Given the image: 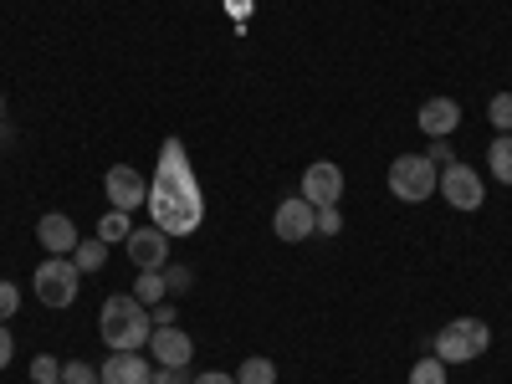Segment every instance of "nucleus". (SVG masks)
<instances>
[{
    "instance_id": "7",
    "label": "nucleus",
    "mask_w": 512,
    "mask_h": 384,
    "mask_svg": "<svg viewBox=\"0 0 512 384\" xmlns=\"http://www.w3.org/2000/svg\"><path fill=\"white\" fill-rule=\"evenodd\" d=\"M272 231H277V241H308V236H318V205H308L303 195H287L277 205V216H272Z\"/></svg>"
},
{
    "instance_id": "20",
    "label": "nucleus",
    "mask_w": 512,
    "mask_h": 384,
    "mask_svg": "<svg viewBox=\"0 0 512 384\" xmlns=\"http://www.w3.org/2000/svg\"><path fill=\"white\" fill-rule=\"evenodd\" d=\"M62 384H103V374L88 359H62Z\"/></svg>"
},
{
    "instance_id": "6",
    "label": "nucleus",
    "mask_w": 512,
    "mask_h": 384,
    "mask_svg": "<svg viewBox=\"0 0 512 384\" xmlns=\"http://www.w3.org/2000/svg\"><path fill=\"white\" fill-rule=\"evenodd\" d=\"M103 195H108V210H123V216H134L139 205H149V180L139 175L134 164H113L103 175Z\"/></svg>"
},
{
    "instance_id": "1",
    "label": "nucleus",
    "mask_w": 512,
    "mask_h": 384,
    "mask_svg": "<svg viewBox=\"0 0 512 384\" xmlns=\"http://www.w3.org/2000/svg\"><path fill=\"white\" fill-rule=\"evenodd\" d=\"M149 210H154V226L164 236H190L205 221V200H200V185L190 175V154H185L180 139H164V149H159V175L149 185Z\"/></svg>"
},
{
    "instance_id": "31",
    "label": "nucleus",
    "mask_w": 512,
    "mask_h": 384,
    "mask_svg": "<svg viewBox=\"0 0 512 384\" xmlns=\"http://www.w3.org/2000/svg\"><path fill=\"white\" fill-rule=\"evenodd\" d=\"M195 384H236V374H195Z\"/></svg>"
},
{
    "instance_id": "33",
    "label": "nucleus",
    "mask_w": 512,
    "mask_h": 384,
    "mask_svg": "<svg viewBox=\"0 0 512 384\" xmlns=\"http://www.w3.org/2000/svg\"><path fill=\"white\" fill-rule=\"evenodd\" d=\"M57 384H62V379H57Z\"/></svg>"
},
{
    "instance_id": "25",
    "label": "nucleus",
    "mask_w": 512,
    "mask_h": 384,
    "mask_svg": "<svg viewBox=\"0 0 512 384\" xmlns=\"http://www.w3.org/2000/svg\"><path fill=\"white\" fill-rule=\"evenodd\" d=\"M16 308H21V292H16V282H0V323L16 318Z\"/></svg>"
},
{
    "instance_id": "29",
    "label": "nucleus",
    "mask_w": 512,
    "mask_h": 384,
    "mask_svg": "<svg viewBox=\"0 0 512 384\" xmlns=\"http://www.w3.org/2000/svg\"><path fill=\"white\" fill-rule=\"evenodd\" d=\"M16 359V338H11V323H0V369Z\"/></svg>"
},
{
    "instance_id": "9",
    "label": "nucleus",
    "mask_w": 512,
    "mask_h": 384,
    "mask_svg": "<svg viewBox=\"0 0 512 384\" xmlns=\"http://www.w3.org/2000/svg\"><path fill=\"white\" fill-rule=\"evenodd\" d=\"M303 200L308 205H338L344 200V169L338 164H328V159H318V164H308L303 169Z\"/></svg>"
},
{
    "instance_id": "15",
    "label": "nucleus",
    "mask_w": 512,
    "mask_h": 384,
    "mask_svg": "<svg viewBox=\"0 0 512 384\" xmlns=\"http://www.w3.org/2000/svg\"><path fill=\"white\" fill-rule=\"evenodd\" d=\"M487 169H492V180L512 185V134H497L492 149H487Z\"/></svg>"
},
{
    "instance_id": "24",
    "label": "nucleus",
    "mask_w": 512,
    "mask_h": 384,
    "mask_svg": "<svg viewBox=\"0 0 512 384\" xmlns=\"http://www.w3.org/2000/svg\"><path fill=\"white\" fill-rule=\"evenodd\" d=\"M190 282H195V272H190V267H164V287L175 292V297H180V292H190Z\"/></svg>"
},
{
    "instance_id": "26",
    "label": "nucleus",
    "mask_w": 512,
    "mask_h": 384,
    "mask_svg": "<svg viewBox=\"0 0 512 384\" xmlns=\"http://www.w3.org/2000/svg\"><path fill=\"white\" fill-rule=\"evenodd\" d=\"M344 231V216H338V205H323L318 210V236H338Z\"/></svg>"
},
{
    "instance_id": "2",
    "label": "nucleus",
    "mask_w": 512,
    "mask_h": 384,
    "mask_svg": "<svg viewBox=\"0 0 512 384\" xmlns=\"http://www.w3.org/2000/svg\"><path fill=\"white\" fill-rule=\"evenodd\" d=\"M98 333H103L108 354H144L149 338H154V318H149V308L139 303L134 292H118L98 313Z\"/></svg>"
},
{
    "instance_id": "5",
    "label": "nucleus",
    "mask_w": 512,
    "mask_h": 384,
    "mask_svg": "<svg viewBox=\"0 0 512 384\" xmlns=\"http://www.w3.org/2000/svg\"><path fill=\"white\" fill-rule=\"evenodd\" d=\"M31 287L47 308H72L77 303V287H82V272L72 256H47L36 272H31Z\"/></svg>"
},
{
    "instance_id": "16",
    "label": "nucleus",
    "mask_w": 512,
    "mask_h": 384,
    "mask_svg": "<svg viewBox=\"0 0 512 384\" xmlns=\"http://www.w3.org/2000/svg\"><path fill=\"white\" fill-rule=\"evenodd\" d=\"M72 262H77V272H98V267L108 262V241L82 236V241H77V251H72Z\"/></svg>"
},
{
    "instance_id": "4",
    "label": "nucleus",
    "mask_w": 512,
    "mask_h": 384,
    "mask_svg": "<svg viewBox=\"0 0 512 384\" xmlns=\"http://www.w3.org/2000/svg\"><path fill=\"white\" fill-rule=\"evenodd\" d=\"M441 185V169L425 159V154H400L390 164V195L405 200V205H420V200H431Z\"/></svg>"
},
{
    "instance_id": "18",
    "label": "nucleus",
    "mask_w": 512,
    "mask_h": 384,
    "mask_svg": "<svg viewBox=\"0 0 512 384\" xmlns=\"http://www.w3.org/2000/svg\"><path fill=\"white\" fill-rule=\"evenodd\" d=\"M128 236H134V216H123V210H108V216L98 221V241H128Z\"/></svg>"
},
{
    "instance_id": "14",
    "label": "nucleus",
    "mask_w": 512,
    "mask_h": 384,
    "mask_svg": "<svg viewBox=\"0 0 512 384\" xmlns=\"http://www.w3.org/2000/svg\"><path fill=\"white\" fill-rule=\"evenodd\" d=\"M420 134H431V139H451L456 134V123H461V108L451 98H425L420 103Z\"/></svg>"
},
{
    "instance_id": "28",
    "label": "nucleus",
    "mask_w": 512,
    "mask_h": 384,
    "mask_svg": "<svg viewBox=\"0 0 512 384\" xmlns=\"http://www.w3.org/2000/svg\"><path fill=\"white\" fill-rule=\"evenodd\" d=\"M154 384H195V374H190V364L185 369H154Z\"/></svg>"
},
{
    "instance_id": "21",
    "label": "nucleus",
    "mask_w": 512,
    "mask_h": 384,
    "mask_svg": "<svg viewBox=\"0 0 512 384\" xmlns=\"http://www.w3.org/2000/svg\"><path fill=\"white\" fill-rule=\"evenodd\" d=\"M487 118H492L497 134H512V93H497V98L487 103Z\"/></svg>"
},
{
    "instance_id": "19",
    "label": "nucleus",
    "mask_w": 512,
    "mask_h": 384,
    "mask_svg": "<svg viewBox=\"0 0 512 384\" xmlns=\"http://www.w3.org/2000/svg\"><path fill=\"white\" fill-rule=\"evenodd\" d=\"M134 297H139V303H144V308H154V303H164V297H169V287H164V267H159V272H144V277L134 282Z\"/></svg>"
},
{
    "instance_id": "32",
    "label": "nucleus",
    "mask_w": 512,
    "mask_h": 384,
    "mask_svg": "<svg viewBox=\"0 0 512 384\" xmlns=\"http://www.w3.org/2000/svg\"><path fill=\"white\" fill-rule=\"evenodd\" d=\"M0 123H6V93H0Z\"/></svg>"
},
{
    "instance_id": "11",
    "label": "nucleus",
    "mask_w": 512,
    "mask_h": 384,
    "mask_svg": "<svg viewBox=\"0 0 512 384\" xmlns=\"http://www.w3.org/2000/svg\"><path fill=\"white\" fill-rule=\"evenodd\" d=\"M123 246H128V256H134L139 272H159V267L169 262V236H164L159 226H139Z\"/></svg>"
},
{
    "instance_id": "13",
    "label": "nucleus",
    "mask_w": 512,
    "mask_h": 384,
    "mask_svg": "<svg viewBox=\"0 0 512 384\" xmlns=\"http://www.w3.org/2000/svg\"><path fill=\"white\" fill-rule=\"evenodd\" d=\"M103 384H154V359L144 354H113L103 359Z\"/></svg>"
},
{
    "instance_id": "10",
    "label": "nucleus",
    "mask_w": 512,
    "mask_h": 384,
    "mask_svg": "<svg viewBox=\"0 0 512 384\" xmlns=\"http://www.w3.org/2000/svg\"><path fill=\"white\" fill-rule=\"evenodd\" d=\"M149 359L159 364V369H185L190 359H195V344H190V333L185 328H154V338H149Z\"/></svg>"
},
{
    "instance_id": "12",
    "label": "nucleus",
    "mask_w": 512,
    "mask_h": 384,
    "mask_svg": "<svg viewBox=\"0 0 512 384\" xmlns=\"http://www.w3.org/2000/svg\"><path fill=\"white\" fill-rule=\"evenodd\" d=\"M36 241L47 246V256H72L82 236H77V226L62 216V210H52V216H41V221H36Z\"/></svg>"
},
{
    "instance_id": "27",
    "label": "nucleus",
    "mask_w": 512,
    "mask_h": 384,
    "mask_svg": "<svg viewBox=\"0 0 512 384\" xmlns=\"http://www.w3.org/2000/svg\"><path fill=\"white\" fill-rule=\"evenodd\" d=\"M425 159H431V164H436V169H451V164H456V149H451V144H446V139H436V144H431V149H425Z\"/></svg>"
},
{
    "instance_id": "3",
    "label": "nucleus",
    "mask_w": 512,
    "mask_h": 384,
    "mask_svg": "<svg viewBox=\"0 0 512 384\" xmlns=\"http://www.w3.org/2000/svg\"><path fill=\"white\" fill-rule=\"evenodd\" d=\"M487 344H492V328L482 323V318H451L441 333H436V359L451 369V364H472V359H482L487 354Z\"/></svg>"
},
{
    "instance_id": "22",
    "label": "nucleus",
    "mask_w": 512,
    "mask_h": 384,
    "mask_svg": "<svg viewBox=\"0 0 512 384\" xmlns=\"http://www.w3.org/2000/svg\"><path fill=\"white\" fill-rule=\"evenodd\" d=\"M410 384H446V364L431 354V359H420L415 369H410Z\"/></svg>"
},
{
    "instance_id": "30",
    "label": "nucleus",
    "mask_w": 512,
    "mask_h": 384,
    "mask_svg": "<svg viewBox=\"0 0 512 384\" xmlns=\"http://www.w3.org/2000/svg\"><path fill=\"white\" fill-rule=\"evenodd\" d=\"M149 318H154V328H169V323H175V308H169V303H154Z\"/></svg>"
},
{
    "instance_id": "23",
    "label": "nucleus",
    "mask_w": 512,
    "mask_h": 384,
    "mask_svg": "<svg viewBox=\"0 0 512 384\" xmlns=\"http://www.w3.org/2000/svg\"><path fill=\"white\" fill-rule=\"evenodd\" d=\"M31 379H36V384H57V379H62V359H52V354L31 359Z\"/></svg>"
},
{
    "instance_id": "8",
    "label": "nucleus",
    "mask_w": 512,
    "mask_h": 384,
    "mask_svg": "<svg viewBox=\"0 0 512 384\" xmlns=\"http://www.w3.org/2000/svg\"><path fill=\"white\" fill-rule=\"evenodd\" d=\"M436 195H446L456 210H482V200H487V185H482V175H477V169L451 164V169H441V185H436Z\"/></svg>"
},
{
    "instance_id": "17",
    "label": "nucleus",
    "mask_w": 512,
    "mask_h": 384,
    "mask_svg": "<svg viewBox=\"0 0 512 384\" xmlns=\"http://www.w3.org/2000/svg\"><path fill=\"white\" fill-rule=\"evenodd\" d=\"M236 384H277V364H272V359H262V354H251V359H241Z\"/></svg>"
}]
</instances>
